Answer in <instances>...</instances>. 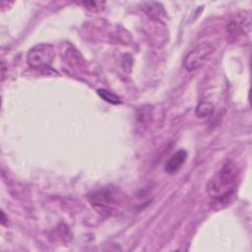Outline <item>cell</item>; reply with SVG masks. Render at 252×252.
<instances>
[{
	"label": "cell",
	"mask_w": 252,
	"mask_h": 252,
	"mask_svg": "<svg viewBox=\"0 0 252 252\" xmlns=\"http://www.w3.org/2000/svg\"><path fill=\"white\" fill-rule=\"evenodd\" d=\"M239 181V169L236 163L228 159L211 177L207 190L218 205H226L234 196Z\"/></svg>",
	"instance_id": "cell-1"
},
{
	"label": "cell",
	"mask_w": 252,
	"mask_h": 252,
	"mask_svg": "<svg viewBox=\"0 0 252 252\" xmlns=\"http://www.w3.org/2000/svg\"><path fill=\"white\" fill-rule=\"evenodd\" d=\"M92 207L101 216H111L122 205L124 195L114 187L100 188L89 195Z\"/></svg>",
	"instance_id": "cell-2"
},
{
	"label": "cell",
	"mask_w": 252,
	"mask_h": 252,
	"mask_svg": "<svg viewBox=\"0 0 252 252\" xmlns=\"http://www.w3.org/2000/svg\"><path fill=\"white\" fill-rule=\"evenodd\" d=\"M55 56L54 47L48 43H40L32 47L27 55V61L32 68H42L50 65Z\"/></svg>",
	"instance_id": "cell-3"
},
{
	"label": "cell",
	"mask_w": 252,
	"mask_h": 252,
	"mask_svg": "<svg viewBox=\"0 0 252 252\" xmlns=\"http://www.w3.org/2000/svg\"><path fill=\"white\" fill-rule=\"evenodd\" d=\"M214 51V45L209 41L198 44L191 50L183 61V65L187 71H194L201 68Z\"/></svg>",
	"instance_id": "cell-4"
},
{
	"label": "cell",
	"mask_w": 252,
	"mask_h": 252,
	"mask_svg": "<svg viewBox=\"0 0 252 252\" xmlns=\"http://www.w3.org/2000/svg\"><path fill=\"white\" fill-rule=\"evenodd\" d=\"M251 32L250 14L240 16L229 22L227 25V33L230 39L236 40L240 35L249 34Z\"/></svg>",
	"instance_id": "cell-5"
},
{
	"label": "cell",
	"mask_w": 252,
	"mask_h": 252,
	"mask_svg": "<svg viewBox=\"0 0 252 252\" xmlns=\"http://www.w3.org/2000/svg\"><path fill=\"white\" fill-rule=\"evenodd\" d=\"M187 158V153L184 150H178L171 158L166 161L164 165V170L169 173H175L185 162Z\"/></svg>",
	"instance_id": "cell-6"
},
{
	"label": "cell",
	"mask_w": 252,
	"mask_h": 252,
	"mask_svg": "<svg viewBox=\"0 0 252 252\" xmlns=\"http://www.w3.org/2000/svg\"><path fill=\"white\" fill-rule=\"evenodd\" d=\"M97 94L102 99L107 101L108 103H111V104H119V103H121V99L115 94H113V93H111V92H109L107 90L99 89V90H97Z\"/></svg>",
	"instance_id": "cell-7"
},
{
	"label": "cell",
	"mask_w": 252,
	"mask_h": 252,
	"mask_svg": "<svg viewBox=\"0 0 252 252\" xmlns=\"http://www.w3.org/2000/svg\"><path fill=\"white\" fill-rule=\"evenodd\" d=\"M213 109H214V107H213L211 102H209V101H202L196 107V114L200 118H204V117L209 116L213 112Z\"/></svg>",
	"instance_id": "cell-8"
}]
</instances>
